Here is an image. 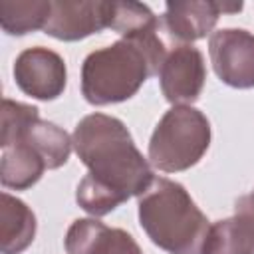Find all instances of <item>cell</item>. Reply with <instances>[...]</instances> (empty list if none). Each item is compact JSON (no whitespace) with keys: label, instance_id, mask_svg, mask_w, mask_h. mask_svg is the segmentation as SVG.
<instances>
[{"label":"cell","instance_id":"8fae6325","mask_svg":"<svg viewBox=\"0 0 254 254\" xmlns=\"http://www.w3.org/2000/svg\"><path fill=\"white\" fill-rule=\"evenodd\" d=\"M200 254H254V212L234 210L210 224Z\"/></svg>","mask_w":254,"mask_h":254},{"label":"cell","instance_id":"e0dca14e","mask_svg":"<svg viewBox=\"0 0 254 254\" xmlns=\"http://www.w3.org/2000/svg\"><path fill=\"white\" fill-rule=\"evenodd\" d=\"M38 107L20 103L14 99H4L2 101V125H0V147L10 143L30 121L38 119Z\"/></svg>","mask_w":254,"mask_h":254},{"label":"cell","instance_id":"5bb4252c","mask_svg":"<svg viewBox=\"0 0 254 254\" xmlns=\"http://www.w3.org/2000/svg\"><path fill=\"white\" fill-rule=\"evenodd\" d=\"M14 141H26L28 145H32L40 153V157L46 161L48 169L64 167L67 163L71 147H73L71 137L62 127H58L52 121H44L40 117L30 121L10 143H14ZM10 143H6V145H10ZM6 145H2V147H6Z\"/></svg>","mask_w":254,"mask_h":254},{"label":"cell","instance_id":"2e32d148","mask_svg":"<svg viewBox=\"0 0 254 254\" xmlns=\"http://www.w3.org/2000/svg\"><path fill=\"white\" fill-rule=\"evenodd\" d=\"M121 38L161 30V20L141 2H113V20L109 26Z\"/></svg>","mask_w":254,"mask_h":254},{"label":"cell","instance_id":"52a82bcc","mask_svg":"<svg viewBox=\"0 0 254 254\" xmlns=\"http://www.w3.org/2000/svg\"><path fill=\"white\" fill-rule=\"evenodd\" d=\"M206 65L204 56L190 44H179L167 52L159 69L161 91L173 105L194 103L204 87Z\"/></svg>","mask_w":254,"mask_h":254},{"label":"cell","instance_id":"ba28073f","mask_svg":"<svg viewBox=\"0 0 254 254\" xmlns=\"http://www.w3.org/2000/svg\"><path fill=\"white\" fill-rule=\"evenodd\" d=\"M111 20L113 2L54 0L44 34L62 42H77L109 28Z\"/></svg>","mask_w":254,"mask_h":254},{"label":"cell","instance_id":"277c9868","mask_svg":"<svg viewBox=\"0 0 254 254\" xmlns=\"http://www.w3.org/2000/svg\"><path fill=\"white\" fill-rule=\"evenodd\" d=\"M210 145V123L192 105H173L155 125L149 141V163L163 173L194 167Z\"/></svg>","mask_w":254,"mask_h":254},{"label":"cell","instance_id":"4fadbf2b","mask_svg":"<svg viewBox=\"0 0 254 254\" xmlns=\"http://www.w3.org/2000/svg\"><path fill=\"white\" fill-rule=\"evenodd\" d=\"M46 169V161L26 141H14L2 147L0 183L4 189L26 190L42 179Z\"/></svg>","mask_w":254,"mask_h":254},{"label":"cell","instance_id":"30bf717a","mask_svg":"<svg viewBox=\"0 0 254 254\" xmlns=\"http://www.w3.org/2000/svg\"><path fill=\"white\" fill-rule=\"evenodd\" d=\"M220 2L187 0L167 2L161 28L179 44H192L206 38L220 18Z\"/></svg>","mask_w":254,"mask_h":254},{"label":"cell","instance_id":"8992f818","mask_svg":"<svg viewBox=\"0 0 254 254\" xmlns=\"http://www.w3.org/2000/svg\"><path fill=\"white\" fill-rule=\"evenodd\" d=\"M12 71L20 91L40 101L58 99L67 83L64 58L44 46L24 50L16 58Z\"/></svg>","mask_w":254,"mask_h":254},{"label":"cell","instance_id":"9c48e42d","mask_svg":"<svg viewBox=\"0 0 254 254\" xmlns=\"http://www.w3.org/2000/svg\"><path fill=\"white\" fill-rule=\"evenodd\" d=\"M67 254H143L135 238L123 228H111L97 218H77L65 232Z\"/></svg>","mask_w":254,"mask_h":254},{"label":"cell","instance_id":"7c38bea8","mask_svg":"<svg viewBox=\"0 0 254 254\" xmlns=\"http://www.w3.org/2000/svg\"><path fill=\"white\" fill-rule=\"evenodd\" d=\"M36 236V214L32 208L12 196L2 192L0 196V250L2 254H22Z\"/></svg>","mask_w":254,"mask_h":254},{"label":"cell","instance_id":"ac0fdd59","mask_svg":"<svg viewBox=\"0 0 254 254\" xmlns=\"http://www.w3.org/2000/svg\"><path fill=\"white\" fill-rule=\"evenodd\" d=\"M234 210L254 212V189H252V192H250V194H246V196H242V198H238V200H236Z\"/></svg>","mask_w":254,"mask_h":254},{"label":"cell","instance_id":"9a60e30c","mask_svg":"<svg viewBox=\"0 0 254 254\" xmlns=\"http://www.w3.org/2000/svg\"><path fill=\"white\" fill-rule=\"evenodd\" d=\"M52 12L46 0H4L0 2V24L8 36H26L44 30Z\"/></svg>","mask_w":254,"mask_h":254},{"label":"cell","instance_id":"5b68a950","mask_svg":"<svg viewBox=\"0 0 254 254\" xmlns=\"http://www.w3.org/2000/svg\"><path fill=\"white\" fill-rule=\"evenodd\" d=\"M208 56L218 79L236 89L254 87V34L224 28L210 34Z\"/></svg>","mask_w":254,"mask_h":254},{"label":"cell","instance_id":"7a4b0ae2","mask_svg":"<svg viewBox=\"0 0 254 254\" xmlns=\"http://www.w3.org/2000/svg\"><path fill=\"white\" fill-rule=\"evenodd\" d=\"M157 32L129 36L91 52L81 65V93L91 105H109L131 99L141 85L159 73L167 56Z\"/></svg>","mask_w":254,"mask_h":254},{"label":"cell","instance_id":"6da1fadb","mask_svg":"<svg viewBox=\"0 0 254 254\" xmlns=\"http://www.w3.org/2000/svg\"><path fill=\"white\" fill-rule=\"evenodd\" d=\"M71 141L79 161L87 167V175L77 185L75 200L91 216L109 214L131 196H141L155 179L151 163L117 117L85 115L75 125Z\"/></svg>","mask_w":254,"mask_h":254},{"label":"cell","instance_id":"3957f363","mask_svg":"<svg viewBox=\"0 0 254 254\" xmlns=\"http://www.w3.org/2000/svg\"><path fill=\"white\" fill-rule=\"evenodd\" d=\"M139 224L155 246L169 254H200L210 222L187 189L155 177L137 202Z\"/></svg>","mask_w":254,"mask_h":254}]
</instances>
